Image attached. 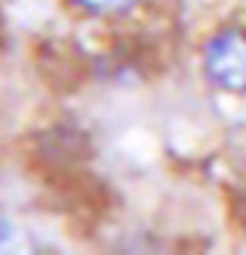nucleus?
Segmentation results:
<instances>
[{
    "instance_id": "1",
    "label": "nucleus",
    "mask_w": 246,
    "mask_h": 255,
    "mask_svg": "<svg viewBox=\"0 0 246 255\" xmlns=\"http://www.w3.org/2000/svg\"><path fill=\"white\" fill-rule=\"evenodd\" d=\"M203 69L209 81L222 91L246 94V31L243 28H225L218 31L203 53Z\"/></svg>"
},
{
    "instance_id": "2",
    "label": "nucleus",
    "mask_w": 246,
    "mask_h": 255,
    "mask_svg": "<svg viewBox=\"0 0 246 255\" xmlns=\"http://www.w3.org/2000/svg\"><path fill=\"white\" fill-rule=\"evenodd\" d=\"M72 3L90 12V16H119V12H128L140 0H72Z\"/></svg>"
}]
</instances>
